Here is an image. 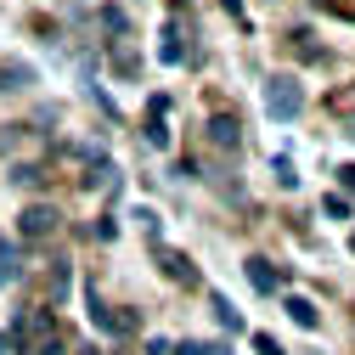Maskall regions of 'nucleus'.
Here are the masks:
<instances>
[{"label": "nucleus", "instance_id": "obj_1", "mask_svg": "<svg viewBox=\"0 0 355 355\" xmlns=\"http://www.w3.org/2000/svg\"><path fill=\"white\" fill-rule=\"evenodd\" d=\"M12 333L23 338V355H62V333L51 322V310H28V316H17Z\"/></svg>", "mask_w": 355, "mask_h": 355}, {"label": "nucleus", "instance_id": "obj_2", "mask_svg": "<svg viewBox=\"0 0 355 355\" xmlns=\"http://www.w3.org/2000/svg\"><path fill=\"white\" fill-rule=\"evenodd\" d=\"M299 107H304V91H299V79H288V73H277L271 85H265V113L271 119H299Z\"/></svg>", "mask_w": 355, "mask_h": 355}, {"label": "nucleus", "instance_id": "obj_3", "mask_svg": "<svg viewBox=\"0 0 355 355\" xmlns=\"http://www.w3.org/2000/svg\"><path fill=\"white\" fill-rule=\"evenodd\" d=\"M203 136H209L220 153H237V147H243V124H237L232 113H214V119L203 124Z\"/></svg>", "mask_w": 355, "mask_h": 355}, {"label": "nucleus", "instance_id": "obj_4", "mask_svg": "<svg viewBox=\"0 0 355 355\" xmlns=\"http://www.w3.org/2000/svg\"><path fill=\"white\" fill-rule=\"evenodd\" d=\"M147 147H169V102L164 96H147V124H141Z\"/></svg>", "mask_w": 355, "mask_h": 355}, {"label": "nucleus", "instance_id": "obj_5", "mask_svg": "<svg viewBox=\"0 0 355 355\" xmlns=\"http://www.w3.org/2000/svg\"><path fill=\"white\" fill-rule=\"evenodd\" d=\"M17 232H23V237H51V232H57V209H46V203L23 209V214H17Z\"/></svg>", "mask_w": 355, "mask_h": 355}, {"label": "nucleus", "instance_id": "obj_6", "mask_svg": "<svg viewBox=\"0 0 355 355\" xmlns=\"http://www.w3.org/2000/svg\"><path fill=\"white\" fill-rule=\"evenodd\" d=\"M158 271H164L169 282H181V288H198L192 259H187V254H175V248H158Z\"/></svg>", "mask_w": 355, "mask_h": 355}, {"label": "nucleus", "instance_id": "obj_7", "mask_svg": "<svg viewBox=\"0 0 355 355\" xmlns=\"http://www.w3.org/2000/svg\"><path fill=\"white\" fill-rule=\"evenodd\" d=\"M243 271H248V282H254V293H282V271H277L271 259H248Z\"/></svg>", "mask_w": 355, "mask_h": 355}, {"label": "nucleus", "instance_id": "obj_8", "mask_svg": "<svg viewBox=\"0 0 355 355\" xmlns=\"http://www.w3.org/2000/svg\"><path fill=\"white\" fill-rule=\"evenodd\" d=\"M23 85H34L28 62H0V91H23Z\"/></svg>", "mask_w": 355, "mask_h": 355}, {"label": "nucleus", "instance_id": "obj_9", "mask_svg": "<svg viewBox=\"0 0 355 355\" xmlns=\"http://www.w3.org/2000/svg\"><path fill=\"white\" fill-rule=\"evenodd\" d=\"M282 310H288V322H299V327H316V322H322V310L310 304V299H299V293H293Z\"/></svg>", "mask_w": 355, "mask_h": 355}, {"label": "nucleus", "instance_id": "obj_10", "mask_svg": "<svg viewBox=\"0 0 355 355\" xmlns=\"http://www.w3.org/2000/svg\"><path fill=\"white\" fill-rule=\"evenodd\" d=\"M158 57H164V62H187V46H181V34H175V28L158 34Z\"/></svg>", "mask_w": 355, "mask_h": 355}, {"label": "nucleus", "instance_id": "obj_11", "mask_svg": "<svg viewBox=\"0 0 355 355\" xmlns=\"http://www.w3.org/2000/svg\"><path fill=\"white\" fill-rule=\"evenodd\" d=\"M12 282H17V248L0 243V288H12Z\"/></svg>", "mask_w": 355, "mask_h": 355}, {"label": "nucleus", "instance_id": "obj_12", "mask_svg": "<svg viewBox=\"0 0 355 355\" xmlns=\"http://www.w3.org/2000/svg\"><path fill=\"white\" fill-rule=\"evenodd\" d=\"M102 28H107L113 40H124V34H130V17H124L119 6H102Z\"/></svg>", "mask_w": 355, "mask_h": 355}, {"label": "nucleus", "instance_id": "obj_13", "mask_svg": "<svg viewBox=\"0 0 355 355\" xmlns=\"http://www.w3.org/2000/svg\"><path fill=\"white\" fill-rule=\"evenodd\" d=\"M209 304H214V316H220V327H232V333H237V327H243V322H237V310H232V304H226V299H220V293H214V299H209Z\"/></svg>", "mask_w": 355, "mask_h": 355}, {"label": "nucleus", "instance_id": "obj_14", "mask_svg": "<svg viewBox=\"0 0 355 355\" xmlns=\"http://www.w3.org/2000/svg\"><path fill=\"white\" fill-rule=\"evenodd\" d=\"M322 209H327V214H333V220H349V198H344V192H333V198H327V203H322Z\"/></svg>", "mask_w": 355, "mask_h": 355}, {"label": "nucleus", "instance_id": "obj_15", "mask_svg": "<svg viewBox=\"0 0 355 355\" xmlns=\"http://www.w3.org/2000/svg\"><path fill=\"white\" fill-rule=\"evenodd\" d=\"M254 349H259V355H282V344H277L271 333H259V338H254Z\"/></svg>", "mask_w": 355, "mask_h": 355}, {"label": "nucleus", "instance_id": "obj_16", "mask_svg": "<svg viewBox=\"0 0 355 355\" xmlns=\"http://www.w3.org/2000/svg\"><path fill=\"white\" fill-rule=\"evenodd\" d=\"M338 187H344V192L355 198V164H344V169H338Z\"/></svg>", "mask_w": 355, "mask_h": 355}, {"label": "nucleus", "instance_id": "obj_17", "mask_svg": "<svg viewBox=\"0 0 355 355\" xmlns=\"http://www.w3.org/2000/svg\"><path fill=\"white\" fill-rule=\"evenodd\" d=\"M147 355H175V344L169 338H147Z\"/></svg>", "mask_w": 355, "mask_h": 355}, {"label": "nucleus", "instance_id": "obj_18", "mask_svg": "<svg viewBox=\"0 0 355 355\" xmlns=\"http://www.w3.org/2000/svg\"><path fill=\"white\" fill-rule=\"evenodd\" d=\"M181 355H209V344H181Z\"/></svg>", "mask_w": 355, "mask_h": 355}, {"label": "nucleus", "instance_id": "obj_19", "mask_svg": "<svg viewBox=\"0 0 355 355\" xmlns=\"http://www.w3.org/2000/svg\"><path fill=\"white\" fill-rule=\"evenodd\" d=\"M220 6H226V12H232V17H243V0H220Z\"/></svg>", "mask_w": 355, "mask_h": 355}, {"label": "nucleus", "instance_id": "obj_20", "mask_svg": "<svg viewBox=\"0 0 355 355\" xmlns=\"http://www.w3.org/2000/svg\"><path fill=\"white\" fill-rule=\"evenodd\" d=\"M209 355H232V349H220V344H214V349H209Z\"/></svg>", "mask_w": 355, "mask_h": 355}, {"label": "nucleus", "instance_id": "obj_21", "mask_svg": "<svg viewBox=\"0 0 355 355\" xmlns=\"http://www.w3.org/2000/svg\"><path fill=\"white\" fill-rule=\"evenodd\" d=\"M344 6H349V12H355V0H344Z\"/></svg>", "mask_w": 355, "mask_h": 355}, {"label": "nucleus", "instance_id": "obj_22", "mask_svg": "<svg viewBox=\"0 0 355 355\" xmlns=\"http://www.w3.org/2000/svg\"><path fill=\"white\" fill-rule=\"evenodd\" d=\"M349 248H355V237H349Z\"/></svg>", "mask_w": 355, "mask_h": 355}]
</instances>
